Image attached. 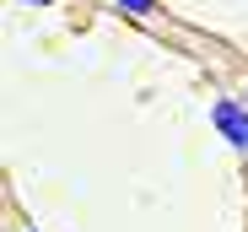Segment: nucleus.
I'll return each mask as SVG.
<instances>
[{
  "mask_svg": "<svg viewBox=\"0 0 248 232\" xmlns=\"http://www.w3.org/2000/svg\"><path fill=\"white\" fill-rule=\"evenodd\" d=\"M211 119H216V130L237 146V151H248V108L243 103H232V97H221L216 108H211Z\"/></svg>",
  "mask_w": 248,
  "mask_h": 232,
  "instance_id": "f257e3e1",
  "label": "nucleus"
},
{
  "mask_svg": "<svg viewBox=\"0 0 248 232\" xmlns=\"http://www.w3.org/2000/svg\"><path fill=\"white\" fill-rule=\"evenodd\" d=\"M119 11H130V16H151L156 0H119Z\"/></svg>",
  "mask_w": 248,
  "mask_h": 232,
  "instance_id": "f03ea898",
  "label": "nucleus"
},
{
  "mask_svg": "<svg viewBox=\"0 0 248 232\" xmlns=\"http://www.w3.org/2000/svg\"><path fill=\"white\" fill-rule=\"evenodd\" d=\"M32 6H49V0H32Z\"/></svg>",
  "mask_w": 248,
  "mask_h": 232,
  "instance_id": "7ed1b4c3",
  "label": "nucleus"
},
{
  "mask_svg": "<svg viewBox=\"0 0 248 232\" xmlns=\"http://www.w3.org/2000/svg\"><path fill=\"white\" fill-rule=\"evenodd\" d=\"M27 232H32V227H27Z\"/></svg>",
  "mask_w": 248,
  "mask_h": 232,
  "instance_id": "20e7f679",
  "label": "nucleus"
}]
</instances>
